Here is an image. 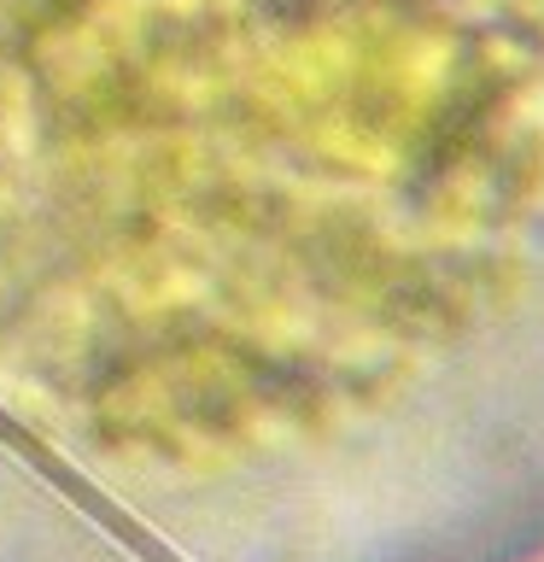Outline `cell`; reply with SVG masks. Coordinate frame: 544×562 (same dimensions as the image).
<instances>
[{
    "mask_svg": "<svg viewBox=\"0 0 544 562\" xmlns=\"http://www.w3.org/2000/svg\"><path fill=\"white\" fill-rule=\"evenodd\" d=\"M544 130V0H0V562H310L393 228Z\"/></svg>",
    "mask_w": 544,
    "mask_h": 562,
    "instance_id": "obj_1",
    "label": "cell"
}]
</instances>
